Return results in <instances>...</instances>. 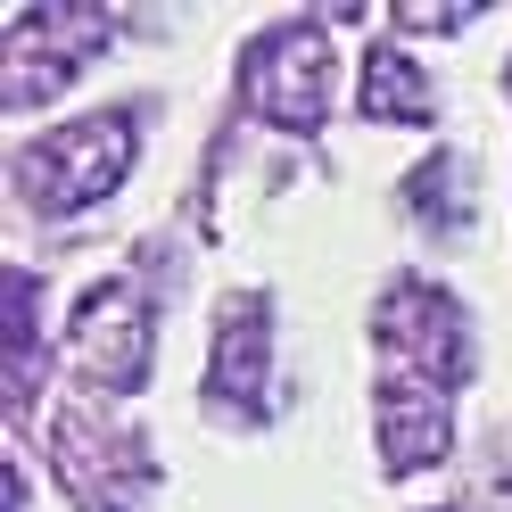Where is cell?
<instances>
[{"mask_svg":"<svg viewBox=\"0 0 512 512\" xmlns=\"http://www.w3.org/2000/svg\"><path fill=\"white\" fill-rule=\"evenodd\" d=\"M405 25H413V34H455V25H471L479 9H471V0H455V9H446V0H413V9H397Z\"/></svg>","mask_w":512,"mask_h":512,"instance_id":"10","label":"cell"},{"mask_svg":"<svg viewBox=\"0 0 512 512\" xmlns=\"http://www.w3.org/2000/svg\"><path fill=\"white\" fill-rule=\"evenodd\" d=\"M446 446H455V413L430 380H389L380 389V455L389 471H430L446 463Z\"/></svg>","mask_w":512,"mask_h":512,"instance_id":"6","label":"cell"},{"mask_svg":"<svg viewBox=\"0 0 512 512\" xmlns=\"http://www.w3.org/2000/svg\"><path fill=\"white\" fill-rule=\"evenodd\" d=\"M273 314L265 298H232L223 306V323H215V364H207V389L223 405H256L265 397V364H273Z\"/></svg>","mask_w":512,"mask_h":512,"instance_id":"7","label":"cell"},{"mask_svg":"<svg viewBox=\"0 0 512 512\" xmlns=\"http://www.w3.org/2000/svg\"><path fill=\"white\" fill-rule=\"evenodd\" d=\"M0 306H9V405H34V380H42V323H34V273H9L0 281Z\"/></svg>","mask_w":512,"mask_h":512,"instance_id":"9","label":"cell"},{"mask_svg":"<svg viewBox=\"0 0 512 512\" xmlns=\"http://www.w3.org/2000/svg\"><path fill=\"white\" fill-rule=\"evenodd\" d=\"M133 133H141V116L108 108V116H83V124H58V133L25 141L17 149V199L42 215L100 207L124 182V166H133Z\"/></svg>","mask_w":512,"mask_h":512,"instance_id":"1","label":"cell"},{"mask_svg":"<svg viewBox=\"0 0 512 512\" xmlns=\"http://www.w3.org/2000/svg\"><path fill=\"white\" fill-rule=\"evenodd\" d=\"M108 42H116V17L108 9H17L9 25H0V67H9L0 100L34 108L42 91L75 83V67L91 50H108Z\"/></svg>","mask_w":512,"mask_h":512,"instance_id":"3","label":"cell"},{"mask_svg":"<svg viewBox=\"0 0 512 512\" xmlns=\"http://www.w3.org/2000/svg\"><path fill=\"white\" fill-rule=\"evenodd\" d=\"M364 116H389V124H430V83L405 50L380 42L364 58Z\"/></svg>","mask_w":512,"mask_h":512,"instance_id":"8","label":"cell"},{"mask_svg":"<svg viewBox=\"0 0 512 512\" xmlns=\"http://www.w3.org/2000/svg\"><path fill=\"white\" fill-rule=\"evenodd\" d=\"M248 108L281 133H323L331 108V34L314 17H290L248 42Z\"/></svg>","mask_w":512,"mask_h":512,"instance_id":"2","label":"cell"},{"mask_svg":"<svg viewBox=\"0 0 512 512\" xmlns=\"http://www.w3.org/2000/svg\"><path fill=\"white\" fill-rule=\"evenodd\" d=\"M372 331H380V347L405 364V372H422L430 389L438 380H463L471 372V347H463V306L438 290V281H389L380 290V306H372Z\"/></svg>","mask_w":512,"mask_h":512,"instance_id":"4","label":"cell"},{"mask_svg":"<svg viewBox=\"0 0 512 512\" xmlns=\"http://www.w3.org/2000/svg\"><path fill=\"white\" fill-rule=\"evenodd\" d=\"M67 356L83 380H100V389H141L149 380V306L141 290H124V281H100L75 323H67Z\"/></svg>","mask_w":512,"mask_h":512,"instance_id":"5","label":"cell"}]
</instances>
